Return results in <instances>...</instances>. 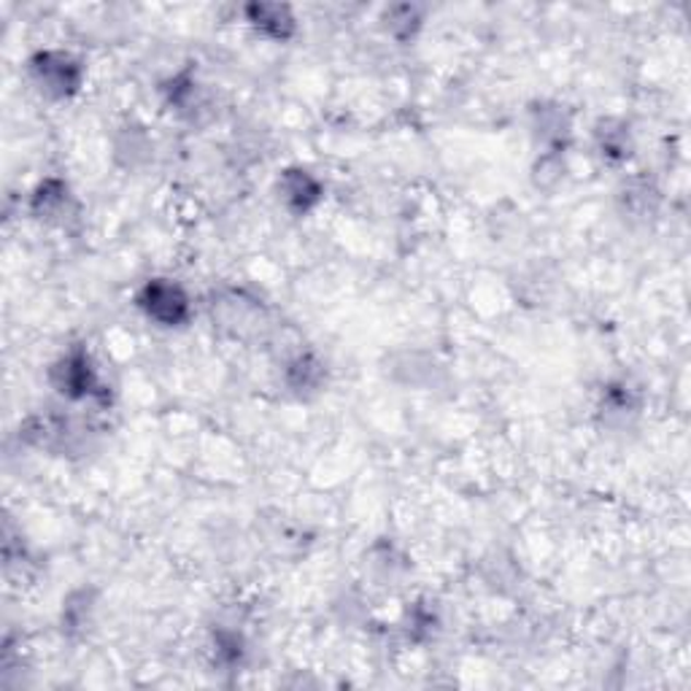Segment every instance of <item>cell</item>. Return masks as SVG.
<instances>
[{
	"mask_svg": "<svg viewBox=\"0 0 691 691\" xmlns=\"http://www.w3.org/2000/svg\"><path fill=\"white\" fill-rule=\"evenodd\" d=\"M211 319L233 338H249L260 333L267 313L265 306L247 289H222L211 297Z\"/></svg>",
	"mask_w": 691,
	"mask_h": 691,
	"instance_id": "1",
	"label": "cell"
},
{
	"mask_svg": "<svg viewBox=\"0 0 691 691\" xmlns=\"http://www.w3.org/2000/svg\"><path fill=\"white\" fill-rule=\"evenodd\" d=\"M31 79L47 98L65 100L82 87L84 68L68 51L47 49L31 57Z\"/></svg>",
	"mask_w": 691,
	"mask_h": 691,
	"instance_id": "2",
	"label": "cell"
},
{
	"mask_svg": "<svg viewBox=\"0 0 691 691\" xmlns=\"http://www.w3.org/2000/svg\"><path fill=\"white\" fill-rule=\"evenodd\" d=\"M139 308L159 327H181L192 317L190 297L170 278L146 282L139 293Z\"/></svg>",
	"mask_w": 691,
	"mask_h": 691,
	"instance_id": "3",
	"label": "cell"
},
{
	"mask_svg": "<svg viewBox=\"0 0 691 691\" xmlns=\"http://www.w3.org/2000/svg\"><path fill=\"white\" fill-rule=\"evenodd\" d=\"M51 384L57 386V392L71 400H84L100 395V381L95 373L93 362L84 352H71L60 359V362L51 368Z\"/></svg>",
	"mask_w": 691,
	"mask_h": 691,
	"instance_id": "4",
	"label": "cell"
},
{
	"mask_svg": "<svg viewBox=\"0 0 691 691\" xmlns=\"http://www.w3.org/2000/svg\"><path fill=\"white\" fill-rule=\"evenodd\" d=\"M322 195L324 190L317 176L302 168L284 170L278 179V200L297 216H306L308 211L317 209L322 203Z\"/></svg>",
	"mask_w": 691,
	"mask_h": 691,
	"instance_id": "5",
	"label": "cell"
},
{
	"mask_svg": "<svg viewBox=\"0 0 691 691\" xmlns=\"http://www.w3.org/2000/svg\"><path fill=\"white\" fill-rule=\"evenodd\" d=\"M247 22L257 33L273 41H287L295 36L297 20L282 3H251L247 5Z\"/></svg>",
	"mask_w": 691,
	"mask_h": 691,
	"instance_id": "6",
	"label": "cell"
},
{
	"mask_svg": "<svg viewBox=\"0 0 691 691\" xmlns=\"http://www.w3.org/2000/svg\"><path fill=\"white\" fill-rule=\"evenodd\" d=\"M31 209L41 222H49V225H65L73 216L71 190L57 179L44 181L31 200Z\"/></svg>",
	"mask_w": 691,
	"mask_h": 691,
	"instance_id": "7",
	"label": "cell"
},
{
	"mask_svg": "<svg viewBox=\"0 0 691 691\" xmlns=\"http://www.w3.org/2000/svg\"><path fill=\"white\" fill-rule=\"evenodd\" d=\"M324 384V365L313 354H297L287 362V386L297 395L317 392Z\"/></svg>",
	"mask_w": 691,
	"mask_h": 691,
	"instance_id": "8",
	"label": "cell"
},
{
	"mask_svg": "<svg viewBox=\"0 0 691 691\" xmlns=\"http://www.w3.org/2000/svg\"><path fill=\"white\" fill-rule=\"evenodd\" d=\"M597 146L599 154H603L608 163H624L630 157V148H632V139H630V128L621 122H605L597 124Z\"/></svg>",
	"mask_w": 691,
	"mask_h": 691,
	"instance_id": "9",
	"label": "cell"
},
{
	"mask_svg": "<svg viewBox=\"0 0 691 691\" xmlns=\"http://www.w3.org/2000/svg\"><path fill=\"white\" fill-rule=\"evenodd\" d=\"M535 130H538L546 144L557 146L570 133V124L559 108H538L535 111Z\"/></svg>",
	"mask_w": 691,
	"mask_h": 691,
	"instance_id": "10",
	"label": "cell"
},
{
	"mask_svg": "<svg viewBox=\"0 0 691 691\" xmlns=\"http://www.w3.org/2000/svg\"><path fill=\"white\" fill-rule=\"evenodd\" d=\"M384 20H386V31H390L395 38H400V41L414 36L421 25V14L416 5H392V9L386 11Z\"/></svg>",
	"mask_w": 691,
	"mask_h": 691,
	"instance_id": "11",
	"label": "cell"
},
{
	"mask_svg": "<svg viewBox=\"0 0 691 691\" xmlns=\"http://www.w3.org/2000/svg\"><path fill=\"white\" fill-rule=\"evenodd\" d=\"M90 619V597L87 592H76L71 599L65 603V608H62V624L68 627V630H76V627H84Z\"/></svg>",
	"mask_w": 691,
	"mask_h": 691,
	"instance_id": "12",
	"label": "cell"
}]
</instances>
